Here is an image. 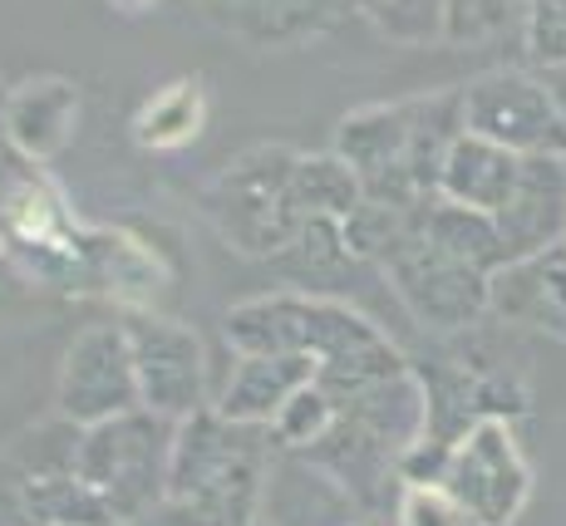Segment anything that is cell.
Instances as JSON below:
<instances>
[{"label":"cell","mask_w":566,"mask_h":526,"mask_svg":"<svg viewBox=\"0 0 566 526\" xmlns=\"http://www.w3.org/2000/svg\"><path fill=\"white\" fill-rule=\"evenodd\" d=\"M80 124V90L64 74H35L6 98V138L25 158H60Z\"/></svg>","instance_id":"cell-10"},{"label":"cell","mask_w":566,"mask_h":526,"mask_svg":"<svg viewBox=\"0 0 566 526\" xmlns=\"http://www.w3.org/2000/svg\"><path fill=\"white\" fill-rule=\"evenodd\" d=\"M296 148H247L222 178L207 188V212H212L217 232L232 241L247 256H266V251L291 246L306 232V212L296 197Z\"/></svg>","instance_id":"cell-1"},{"label":"cell","mask_w":566,"mask_h":526,"mask_svg":"<svg viewBox=\"0 0 566 526\" xmlns=\"http://www.w3.org/2000/svg\"><path fill=\"white\" fill-rule=\"evenodd\" d=\"M399 301L419 315L429 330H468L493 301V276L459 261L453 251L433 246L423 232H413L395 256L385 261Z\"/></svg>","instance_id":"cell-4"},{"label":"cell","mask_w":566,"mask_h":526,"mask_svg":"<svg viewBox=\"0 0 566 526\" xmlns=\"http://www.w3.org/2000/svg\"><path fill=\"white\" fill-rule=\"evenodd\" d=\"M276 429L286 443H315L321 433H331L335 429V399H331V389L325 383H306V389H296L286 403H281V413H276Z\"/></svg>","instance_id":"cell-18"},{"label":"cell","mask_w":566,"mask_h":526,"mask_svg":"<svg viewBox=\"0 0 566 526\" xmlns=\"http://www.w3.org/2000/svg\"><path fill=\"white\" fill-rule=\"evenodd\" d=\"M360 20L395 45H433L443 40V6L449 0H345Z\"/></svg>","instance_id":"cell-16"},{"label":"cell","mask_w":566,"mask_h":526,"mask_svg":"<svg viewBox=\"0 0 566 526\" xmlns=\"http://www.w3.org/2000/svg\"><path fill=\"white\" fill-rule=\"evenodd\" d=\"M315 379V365L311 359H296V355H247L242 359V375L227 389V403L222 413L237 423L247 419H276L281 403L291 399L296 389H306Z\"/></svg>","instance_id":"cell-14"},{"label":"cell","mask_w":566,"mask_h":526,"mask_svg":"<svg viewBox=\"0 0 566 526\" xmlns=\"http://www.w3.org/2000/svg\"><path fill=\"white\" fill-rule=\"evenodd\" d=\"M399 526H483V522L468 517L443 487H405Z\"/></svg>","instance_id":"cell-19"},{"label":"cell","mask_w":566,"mask_h":526,"mask_svg":"<svg viewBox=\"0 0 566 526\" xmlns=\"http://www.w3.org/2000/svg\"><path fill=\"white\" fill-rule=\"evenodd\" d=\"M522 162H527L522 152H507V148L488 144V138H478V134H463L459 144H453L449 162H443L439 197L497 217L507 202H513V192L522 182Z\"/></svg>","instance_id":"cell-11"},{"label":"cell","mask_w":566,"mask_h":526,"mask_svg":"<svg viewBox=\"0 0 566 526\" xmlns=\"http://www.w3.org/2000/svg\"><path fill=\"white\" fill-rule=\"evenodd\" d=\"M212 20L252 50H291L325 35L345 0H207Z\"/></svg>","instance_id":"cell-9"},{"label":"cell","mask_w":566,"mask_h":526,"mask_svg":"<svg viewBox=\"0 0 566 526\" xmlns=\"http://www.w3.org/2000/svg\"><path fill=\"white\" fill-rule=\"evenodd\" d=\"M497 232H503L507 266L566 241V158L542 152V158L522 162V182L513 202L497 212Z\"/></svg>","instance_id":"cell-7"},{"label":"cell","mask_w":566,"mask_h":526,"mask_svg":"<svg viewBox=\"0 0 566 526\" xmlns=\"http://www.w3.org/2000/svg\"><path fill=\"white\" fill-rule=\"evenodd\" d=\"M419 232L429 236L433 246H443V251H453L459 261H468V266L488 271V276H497V271L507 266L497 217L473 212V207H459V202H449V197H433V202L423 207Z\"/></svg>","instance_id":"cell-13"},{"label":"cell","mask_w":566,"mask_h":526,"mask_svg":"<svg viewBox=\"0 0 566 526\" xmlns=\"http://www.w3.org/2000/svg\"><path fill=\"white\" fill-rule=\"evenodd\" d=\"M138 399V375H134V349L128 335L118 330H84L80 345L64 359L60 379V409L84 423H108Z\"/></svg>","instance_id":"cell-5"},{"label":"cell","mask_w":566,"mask_h":526,"mask_svg":"<svg viewBox=\"0 0 566 526\" xmlns=\"http://www.w3.org/2000/svg\"><path fill=\"white\" fill-rule=\"evenodd\" d=\"M439 487L483 526H513L532 502V467L522 457L513 423H478L453 443Z\"/></svg>","instance_id":"cell-3"},{"label":"cell","mask_w":566,"mask_h":526,"mask_svg":"<svg viewBox=\"0 0 566 526\" xmlns=\"http://www.w3.org/2000/svg\"><path fill=\"white\" fill-rule=\"evenodd\" d=\"M488 311L507 325H522V330H537L566 345V241L497 271Z\"/></svg>","instance_id":"cell-8"},{"label":"cell","mask_w":566,"mask_h":526,"mask_svg":"<svg viewBox=\"0 0 566 526\" xmlns=\"http://www.w3.org/2000/svg\"><path fill=\"white\" fill-rule=\"evenodd\" d=\"M108 6H118V10H148L154 0H108Z\"/></svg>","instance_id":"cell-21"},{"label":"cell","mask_w":566,"mask_h":526,"mask_svg":"<svg viewBox=\"0 0 566 526\" xmlns=\"http://www.w3.org/2000/svg\"><path fill=\"white\" fill-rule=\"evenodd\" d=\"M128 349H134L138 399L154 413H192L202 389V349L182 325L138 315L128 320Z\"/></svg>","instance_id":"cell-6"},{"label":"cell","mask_w":566,"mask_h":526,"mask_svg":"<svg viewBox=\"0 0 566 526\" xmlns=\"http://www.w3.org/2000/svg\"><path fill=\"white\" fill-rule=\"evenodd\" d=\"M522 50H527L537 74L566 70V0H532Z\"/></svg>","instance_id":"cell-17"},{"label":"cell","mask_w":566,"mask_h":526,"mask_svg":"<svg viewBox=\"0 0 566 526\" xmlns=\"http://www.w3.org/2000/svg\"><path fill=\"white\" fill-rule=\"evenodd\" d=\"M547 84H552V94H557L562 118H566V70H552V74H547Z\"/></svg>","instance_id":"cell-20"},{"label":"cell","mask_w":566,"mask_h":526,"mask_svg":"<svg viewBox=\"0 0 566 526\" xmlns=\"http://www.w3.org/2000/svg\"><path fill=\"white\" fill-rule=\"evenodd\" d=\"M202 124H207V84L202 74H182V80L163 84V90L144 98V108L134 114V138L138 148L172 152L188 148L202 134Z\"/></svg>","instance_id":"cell-12"},{"label":"cell","mask_w":566,"mask_h":526,"mask_svg":"<svg viewBox=\"0 0 566 526\" xmlns=\"http://www.w3.org/2000/svg\"><path fill=\"white\" fill-rule=\"evenodd\" d=\"M532 0H449L443 6V45H497L527 35Z\"/></svg>","instance_id":"cell-15"},{"label":"cell","mask_w":566,"mask_h":526,"mask_svg":"<svg viewBox=\"0 0 566 526\" xmlns=\"http://www.w3.org/2000/svg\"><path fill=\"white\" fill-rule=\"evenodd\" d=\"M463 124L488 144L542 158H566V118L547 74L537 70H488L463 84Z\"/></svg>","instance_id":"cell-2"}]
</instances>
